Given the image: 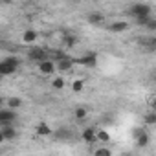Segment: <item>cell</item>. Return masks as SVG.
<instances>
[{
    "mask_svg": "<svg viewBox=\"0 0 156 156\" xmlns=\"http://www.w3.org/2000/svg\"><path fill=\"white\" fill-rule=\"evenodd\" d=\"M73 116H75V119L81 121V119H85V118L88 116V110H87L85 107H77V108L73 110Z\"/></svg>",
    "mask_w": 156,
    "mask_h": 156,
    "instance_id": "18",
    "label": "cell"
},
{
    "mask_svg": "<svg viewBox=\"0 0 156 156\" xmlns=\"http://www.w3.org/2000/svg\"><path fill=\"white\" fill-rule=\"evenodd\" d=\"M35 132H37V136H41V138H46V136H51V134H53V129H51L48 123H44V121H39V123L35 125Z\"/></svg>",
    "mask_w": 156,
    "mask_h": 156,
    "instance_id": "9",
    "label": "cell"
},
{
    "mask_svg": "<svg viewBox=\"0 0 156 156\" xmlns=\"http://www.w3.org/2000/svg\"><path fill=\"white\" fill-rule=\"evenodd\" d=\"M4 103H6V107H8V108H13V110H19V108L22 107V99H20V98H17V96H9Z\"/></svg>",
    "mask_w": 156,
    "mask_h": 156,
    "instance_id": "14",
    "label": "cell"
},
{
    "mask_svg": "<svg viewBox=\"0 0 156 156\" xmlns=\"http://www.w3.org/2000/svg\"><path fill=\"white\" fill-rule=\"evenodd\" d=\"M70 88H72L73 94H79V92H83V88H85V81H83V79H75V81L70 83Z\"/></svg>",
    "mask_w": 156,
    "mask_h": 156,
    "instance_id": "17",
    "label": "cell"
},
{
    "mask_svg": "<svg viewBox=\"0 0 156 156\" xmlns=\"http://www.w3.org/2000/svg\"><path fill=\"white\" fill-rule=\"evenodd\" d=\"M145 28H147L149 31H154V30H156V20H154V19L151 17V19H149L147 22H145Z\"/></svg>",
    "mask_w": 156,
    "mask_h": 156,
    "instance_id": "21",
    "label": "cell"
},
{
    "mask_svg": "<svg viewBox=\"0 0 156 156\" xmlns=\"http://www.w3.org/2000/svg\"><path fill=\"white\" fill-rule=\"evenodd\" d=\"M28 57H30L31 61L39 62V61L46 59V57H48V53H46V50H44V48H41V46H31V48L28 50Z\"/></svg>",
    "mask_w": 156,
    "mask_h": 156,
    "instance_id": "7",
    "label": "cell"
},
{
    "mask_svg": "<svg viewBox=\"0 0 156 156\" xmlns=\"http://www.w3.org/2000/svg\"><path fill=\"white\" fill-rule=\"evenodd\" d=\"M62 42H64V46H68V48H73V46H75V42H77V39H75L73 35H66Z\"/></svg>",
    "mask_w": 156,
    "mask_h": 156,
    "instance_id": "20",
    "label": "cell"
},
{
    "mask_svg": "<svg viewBox=\"0 0 156 156\" xmlns=\"http://www.w3.org/2000/svg\"><path fill=\"white\" fill-rule=\"evenodd\" d=\"M2 143H6V140H4V134H2V130H0V145Z\"/></svg>",
    "mask_w": 156,
    "mask_h": 156,
    "instance_id": "23",
    "label": "cell"
},
{
    "mask_svg": "<svg viewBox=\"0 0 156 156\" xmlns=\"http://www.w3.org/2000/svg\"><path fill=\"white\" fill-rule=\"evenodd\" d=\"M37 39H39V33H37L35 30H26V31L22 33V42H24V44H33Z\"/></svg>",
    "mask_w": 156,
    "mask_h": 156,
    "instance_id": "12",
    "label": "cell"
},
{
    "mask_svg": "<svg viewBox=\"0 0 156 156\" xmlns=\"http://www.w3.org/2000/svg\"><path fill=\"white\" fill-rule=\"evenodd\" d=\"M110 140H112L110 132H107L105 129H96V141H103V143H107V141H110Z\"/></svg>",
    "mask_w": 156,
    "mask_h": 156,
    "instance_id": "15",
    "label": "cell"
},
{
    "mask_svg": "<svg viewBox=\"0 0 156 156\" xmlns=\"http://www.w3.org/2000/svg\"><path fill=\"white\" fill-rule=\"evenodd\" d=\"M0 77H2V75H0Z\"/></svg>",
    "mask_w": 156,
    "mask_h": 156,
    "instance_id": "26",
    "label": "cell"
},
{
    "mask_svg": "<svg viewBox=\"0 0 156 156\" xmlns=\"http://www.w3.org/2000/svg\"><path fill=\"white\" fill-rule=\"evenodd\" d=\"M145 125L147 127H152V125H156V112H147L145 114Z\"/></svg>",
    "mask_w": 156,
    "mask_h": 156,
    "instance_id": "19",
    "label": "cell"
},
{
    "mask_svg": "<svg viewBox=\"0 0 156 156\" xmlns=\"http://www.w3.org/2000/svg\"><path fill=\"white\" fill-rule=\"evenodd\" d=\"M87 22H88L90 26H101V24H105V15L94 11V13H90V15L87 17Z\"/></svg>",
    "mask_w": 156,
    "mask_h": 156,
    "instance_id": "10",
    "label": "cell"
},
{
    "mask_svg": "<svg viewBox=\"0 0 156 156\" xmlns=\"http://www.w3.org/2000/svg\"><path fill=\"white\" fill-rule=\"evenodd\" d=\"M37 70H39V73L41 75H44V77H50V75H53L55 73V62L51 61V59H42V61H39L37 62Z\"/></svg>",
    "mask_w": 156,
    "mask_h": 156,
    "instance_id": "4",
    "label": "cell"
},
{
    "mask_svg": "<svg viewBox=\"0 0 156 156\" xmlns=\"http://www.w3.org/2000/svg\"><path fill=\"white\" fill-rule=\"evenodd\" d=\"M4 101H6V99H4L2 96H0V107H2V105H4Z\"/></svg>",
    "mask_w": 156,
    "mask_h": 156,
    "instance_id": "24",
    "label": "cell"
},
{
    "mask_svg": "<svg viewBox=\"0 0 156 156\" xmlns=\"http://www.w3.org/2000/svg\"><path fill=\"white\" fill-rule=\"evenodd\" d=\"M20 66V59L15 57V55H9L6 59L0 61V75L6 77V75H13Z\"/></svg>",
    "mask_w": 156,
    "mask_h": 156,
    "instance_id": "1",
    "label": "cell"
},
{
    "mask_svg": "<svg viewBox=\"0 0 156 156\" xmlns=\"http://www.w3.org/2000/svg\"><path fill=\"white\" fill-rule=\"evenodd\" d=\"M127 30H129V22L127 20H116V22H112L108 26V31H112V33H123Z\"/></svg>",
    "mask_w": 156,
    "mask_h": 156,
    "instance_id": "11",
    "label": "cell"
},
{
    "mask_svg": "<svg viewBox=\"0 0 156 156\" xmlns=\"http://www.w3.org/2000/svg\"><path fill=\"white\" fill-rule=\"evenodd\" d=\"M0 130H2L6 141H13L17 138V129L13 127V123H9V125H0Z\"/></svg>",
    "mask_w": 156,
    "mask_h": 156,
    "instance_id": "8",
    "label": "cell"
},
{
    "mask_svg": "<svg viewBox=\"0 0 156 156\" xmlns=\"http://www.w3.org/2000/svg\"><path fill=\"white\" fill-rule=\"evenodd\" d=\"M73 59L68 57V55H59V59L55 61V72H61V73H66L73 68Z\"/></svg>",
    "mask_w": 156,
    "mask_h": 156,
    "instance_id": "3",
    "label": "cell"
},
{
    "mask_svg": "<svg viewBox=\"0 0 156 156\" xmlns=\"http://www.w3.org/2000/svg\"><path fill=\"white\" fill-rule=\"evenodd\" d=\"M99 154H112V151L110 149H107V147H99V149H96V156H99Z\"/></svg>",
    "mask_w": 156,
    "mask_h": 156,
    "instance_id": "22",
    "label": "cell"
},
{
    "mask_svg": "<svg viewBox=\"0 0 156 156\" xmlns=\"http://www.w3.org/2000/svg\"><path fill=\"white\" fill-rule=\"evenodd\" d=\"M19 118L17 110L13 108H0V125H9V123H15Z\"/></svg>",
    "mask_w": 156,
    "mask_h": 156,
    "instance_id": "5",
    "label": "cell"
},
{
    "mask_svg": "<svg viewBox=\"0 0 156 156\" xmlns=\"http://www.w3.org/2000/svg\"><path fill=\"white\" fill-rule=\"evenodd\" d=\"M2 2H4V4H11V2H13V0H2Z\"/></svg>",
    "mask_w": 156,
    "mask_h": 156,
    "instance_id": "25",
    "label": "cell"
},
{
    "mask_svg": "<svg viewBox=\"0 0 156 156\" xmlns=\"http://www.w3.org/2000/svg\"><path fill=\"white\" fill-rule=\"evenodd\" d=\"M64 87H66L64 77H61V75H55L53 79H51V88H55V90H62Z\"/></svg>",
    "mask_w": 156,
    "mask_h": 156,
    "instance_id": "16",
    "label": "cell"
},
{
    "mask_svg": "<svg viewBox=\"0 0 156 156\" xmlns=\"http://www.w3.org/2000/svg\"><path fill=\"white\" fill-rule=\"evenodd\" d=\"M129 15L130 17H143V15H152V8L149 6V4H141V2H138V4H132L130 8H129Z\"/></svg>",
    "mask_w": 156,
    "mask_h": 156,
    "instance_id": "2",
    "label": "cell"
},
{
    "mask_svg": "<svg viewBox=\"0 0 156 156\" xmlns=\"http://www.w3.org/2000/svg\"><path fill=\"white\" fill-rule=\"evenodd\" d=\"M81 138H83L85 143H94V141H96V129H94V127H87V129L83 130Z\"/></svg>",
    "mask_w": 156,
    "mask_h": 156,
    "instance_id": "13",
    "label": "cell"
},
{
    "mask_svg": "<svg viewBox=\"0 0 156 156\" xmlns=\"http://www.w3.org/2000/svg\"><path fill=\"white\" fill-rule=\"evenodd\" d=\"M73 62H79L81 66H87V68H94V66H98V53L88 51V53H85L81 59H77V61H73Z\"/></svg>",
    "mask_w": 156,
    "mask_h": 156,
    "instance_id": "6",
    "label": "cell"
}]
</instances>
